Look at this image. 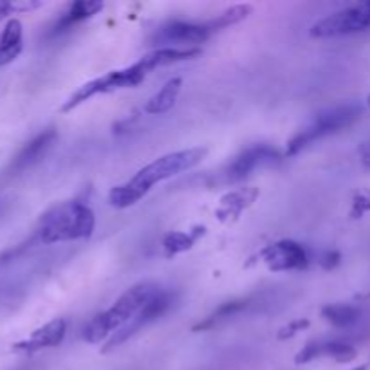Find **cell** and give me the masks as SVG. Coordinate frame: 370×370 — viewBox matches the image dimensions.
<instances>
[{"label": "cell", "mask_w": 370, "mask_h": 370, "mask_svg": "<svg viewBox=\"0 0 370 370\" xmlns=\"http://www.w3.org/2000/svg\"><path fill=\"white\" fill-rule=\"evenodd\" d=\"M206 154H208V148L199 146V148H186V150L172 152V154L157 157L150 165L143 166L141 170L125 185L114 186L108 194V203L119 209L134 206L150 192L152 186L170 179L181 172L192 170L194 166H197L205 159Z\"/></svg>", "instance_id": "cell-1"}, {"label": "cell", "mask_w": 370, "mask_h": 370, "mask_svg": "<svg viewBox=\"0 0 370 370\" xmlns=\"http://www.w3.org/2000/svg\"><path fill=\"white\" fill-rule=\"evenodd\" d=\"M96 226L93 209L80 200H67L54 206L40 219L36 240L42 244H58L91 237Z\"/></svg>", "instance_id": "cell-2"}, {"label": "cell", "mask_w": 370, "mask_h": 370, "mask_svg": "<svg viewBox=\"0 0 370 370\" xmlns=\"http://www.w3.org/2000/svg\"><path fill=\"white\" fill-rule=\"evenodd\" d=\"M159 286L154 282H139L132 286L117 298L113 307L107 311L100 312L87 323L83 329V338L89 343H100L107 336H113L114 332L119 331L123 325H127L137 312L141 311L146 303L150 302L154 294L159 291Z\"/></svg>", "instance_id": "cell-3"}, {"label": "cell", "mask_w": 370, "mask_h": 370, "mask_svg": "<svg viewBox=\"0 0 370 370\" xmlns=\"http://www.w3.org/2000/svg\"><path fill=\"white\" fill-rule=\"evenodd\" d=\"M361 114H363V105L356 102L341 103L336 107L325 108L288 143L286 156H297L298 152H302L303 148H307L314 141H320L322 137L331 136V134H336L343 128L351 127L352 123L360 119Z\"/></svg>", "instance_id": "cell-4"}, {"label": "cell", "mask_w": 370, "mask_h": 370, "mask_svg": "<svg viewBox=\"0 0 370 370\" xmlns=\"http://www.w3.org/2000/svg\"><path fill=\"white\" fill-rule=\"evenodd\" d=\"M146 74H148V71H146L145 65L141 64V60L136 62L134 65H130V67L111 71V73L103 74L100 78L91 80V82H87L85 85H82V87L64 103L62 111L69 113V111H73V108H76L78 105H82V103L89 102L91 97L97 96V94H107L114 93V91H119V89L136 87V85H139V83L146 78Z\"/></svg>", "instance_id": "cell-5"}, {"label": "cell", "mask_w": 370, "mask_h": 370, "mask_svg": "<svg viewBox=\"0 0 370 370\" xmlns=\"http://www.w3.org/2000/svg\"><path fill=\"white\" fill-rule=\"evenodd\" d=\"M370 27V2L352 5L325 16L311 27L312 38H334L343 34L361 33Z\"/></svg>", "instance_id": "cell-6"}, {"label": "cell", "mask_w": 370, "mask_h": 370, "mask_svg": "<svg viewBox=\"0 0 370 370\" xmlns=\"http://www.w3.org/2000/svg\"><path fill=\"white\" fill-rule=\"evenodd\" d=\"M174 302H176L174 292L163 291V289H159V291L154 294V298H152L150 302L146 303V305L143 307L141 311L137 312L136 316L132 318L127 325H123L119 331H116L113 336L108 338V341L105 343V347H103V352L113 351V349L119 347L122 343H125L128 338L134 336L136 332H139L141 329H145L146 325H150V323H154L156 320H159L163 314H166V312H168V309L174 305Z\"/></svg>", "instance_id": "cell-7"}, {"label": "cell", "mask_w": 370, "mask_h": 370, "mask_svg": "<svg viewBox=\"0 0 370 370\" xmlns=\"http://www.w3.org/2000/svg\"><path fill=\"white\" fill-rule=\"evenodd\" d=\"M280 163V152L269 145H253L242 150L224 172L226 183H237L253 174L258 168L273 166Z\"/></svg>", "instance_id": "cell-8"}, {"label": "cell", "mask_w": 370, "mask_h": 370, "mask_svg": "<svg viewBox=\"0 0 370 370\" xmlns=\"http://www.w3.org/2000/svg\"><path fill=\"white\" fill-rule=\"evenodd\" d=\"M262 258L271 271H292L307 268L309 251L294 240H278L264 249Z\"/></svg>", "instance_id": "cell-9"}, {"label": "cell", "mask_w": 370, "mask_h": 370, "mask_svg": "<svg viewBox=\"0 0 370 370\" xmlns=\"http://www.w3.org/2000/svg\"><path fill=\"white\" fill-rule=\"evenodd\" d=\"M213 34L209 24H192V22H170L152 34L150 44H203Z\"/></svg>", "instance_id": "cell-10"}, {"label": "cell", "mask_w": 370, "mask_h": 370, "mask_svg": "<svg viewBox=\"0 0 370 370\" xmlns=\"http://www.w3.org/2000/svg\"><path fill=\"white\" fill-rule=\"evenodd\" d=\"M67 332V322L64 318H56L53 322L45 323L36 331L31 332L30 338L19 341L13 345L15 352H24V354H33V352L44 351L49 347H58L65 338Z\"/></svg>", "instance_id": "cell-11"}, {"label": "cell", "mask_w": 370, "mask_h": 370, "mask_svg": "<svg viewBox=\"0 0 370 370\" xmlns=\"http://www.w3.org/2000/svg\"><path fill=\"white\" fill-rule=\"evenodd\" d=\"M56 137H58V134H56L54 128H45V130L40 132L38 136H34L30 143H25L22 146V150L15 156L13 163H11V174H20V172L27 170L33 165H36L47 154L49 148L54 145Z\"/></svg>", "instance_id": "cell-12"}, {"label": "cell", "mask_w": 370, "mask_h": 370, "mask_svg": "<svg viewBox=\"0 0 370 370\" xmlns=\"http://www.w3.org/2000/svg\"><path fill=\"white\" fill-rule=\"evenodd\" d=\"M354 356L356 351L345 341L327 340L307 343L302 351L298 352L294 361L297 363H309V361L316 360V358H332V360L343 363V361L354 360Z\"/></svg>", "instance_id": "cell-13"}, {"label": "cell", "mask_w": 370, "mask_h": 370, "mask_svg": "<svg viewBox=\"0 0 370 370\" xmlns=\"http://www.w3.org/2000/svg\"><path fill=\"white\" fill-rule=\"evenodd\" d=\"M24 49V30L22 22L16 19L8 20V24L0 33V67L11 64L19 58Z\"/></svg>", "instance_id": "cell-14"}, {"label": "cell", "mask_w": 370, "mask_h": 370, "mask_svg": "<svg viewBox=\"0 0 370 370\" xmlns=\"http://www.w3.org/2000/svg\"><path fill=\"white\" fill-rule=\"evenodd\" d=\"M103 10L102 2H89V0H78L74 4L69 5V10L65 11L64 15L60 16L58 22L54 24L53 34H60L69 31L73 25L80 24L83 20L91 19L93 15H96L97 11Z\"/></svg>", "instance_id": "cell-15"}, {"label": "cell", "mask_w": 370, "mask_h": 370, "mask_svg": "<svg viewBox=\"0 0 370 370\" xmlns=\"http://www.w3.org/2000/svg\"><path fill=\"white\" fill-rule=\"evenodd\" d=\"M181 89H183V78H172L165 83L161 87V91H157L154 96L145 103V111L146 114H165L168 113L174 105H176L177 97L181 94Z\"/></svg>", "instance_id": "cell-16"}, {"label": "cell", "mask_w": 370, "mask_h": 370, "mask_svg": "<svg viewBox=\"0 0 370 370\" xmlns=\"http://www.w3.org/2000/svg\"><path fill=\"white\" fill-rule=\"evenodd\" d=\"M251 305V298H239V300H229V302L220 303L209 316H206L203 322H199L194 327V331H209L219 327L220 323L228 322L229 318L237 316L242 311H246Z\"/></svg>", "instance_id": "cell-17"}, {"label": "cell", "mask_w": 370, "mask_h": 370, "mask_svg": "<svg viewBox=\"0 0 370 370\" xmlns=\"http://www.w3.org/2000/svg\"><path fill=\"white\" fill-rule=\"evenodd\" d=\"M322 316L331 325L347 329V327H352L360 322L361 311L356 305H349V303H329L322 309Z\"/></svg>", "instance_id": "cell-18"}, {"label": "cell", "mask_w": 370, "mask_h": 370, "mask_svg": "<svg viewBox=\"0 0 370 370\" xmlns=\"http://www.w3.org/2000/svg\"><path fill=\"white\" fill-rule=\"evenodd\" d=\"M251 13V5L249 4H239L233 5V8H229V10L222 11L217 19L209 20L208 24L211 27V31H220L224 30V27H229V25H235L242 22L244 19H248V15Z\"/></svg>", "instance_id": "cell-19"}, {"label": "cell", "mask_w": 370, "mask_h": 370, "mask_svg": "<svg viewBox=\"0 0 370 370\" xmlns=\"http://www.w3.org/2000/svg\"><path fill=\"white\" fill-rule=\"evenodd\" d=\"M197 235L183 233V231H174V233L166 235L165 242H163L165 244L166 255L172 257V255L183 253V251H186V249H190L192 246H194L195 239H197Z\"/></svg>", "instance_id": "cell-20"}, {"label": "cell", "mask_w": 370, "mask_h": 370, "mask_svg": "<svg viewBox=\"0 0 370 370\" xmlns=\"http://www.w3.org/2000/svg\"><path fill=\"white\" fill-rule=\"evenodd\" d=\"M255 197H257V195L248 197V190H240V192H235V194L226 195L224 199H222V209H220V215H231V213L237 215L240 209H242L246 205H249Z\"/></svg>", "instance_id": "cell-21"}, {"label": "cell", "mask_w": 370, "mask_h": 370, "mask_svg": "<svg viewBox=\"0 0 370 370\" xmlns=\"http://www.w3.org/2000/svg\"><path fill=\"white\" fill-rule=\"evenodd\" d=\"M307 327H309V320H305V318H303V320H294V322L288 323V325L280 329L278 338H280V340H288V338L297 336L298 332H302Z\"/></svg>", "instance_id": "cell-22"}, {"label": "cell", "mask_w": 370, "mask_h": 370, "mask_svg": "<svg viewBox=\"0 0 370 370\" xmlns=\"http://www.w3.org/2000/svg\"><path fill=\"white\" fill-rule=\"evenodd\" d=\"M340 262L341 255L338 253V251H325V253L320 257V266H322L323 269H327V271H331V269L336 268Z\"/></svg>", "instance_id": "cell-23"}, {"label": "cell", "mask_w": 370, "mask_h": 370, "mask_svg": "<svg viewBox=\"0 0 370 370\" xmlns=\"http://www.w3.org/2000/svg\"><path fill=\"white\" fill-rule=\"evenodd\" d=\"M11 13H16V4L15 2H8V0H0V22L10 16Z\"/></svg>", "instance_id": "cell-24"}]
</instances>
